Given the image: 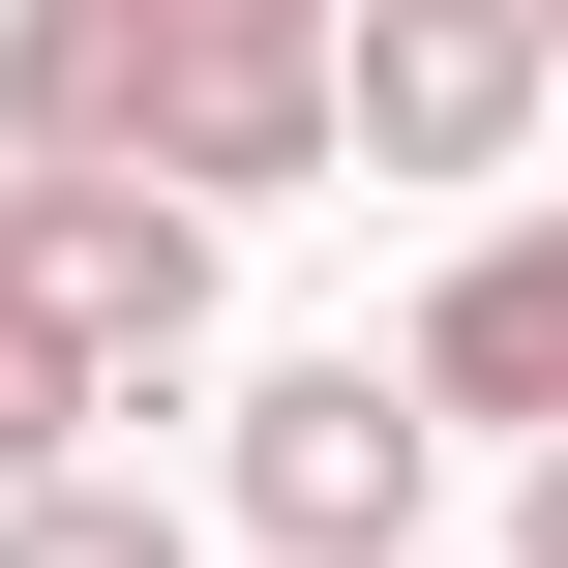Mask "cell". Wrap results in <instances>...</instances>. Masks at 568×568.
<instances>
[{"instance_id":"6da1fadb","label":"cell","mask_w":568,"mask_h":568,"mask_svg":"<svg viewBox=\"0 0 568 568\" xmlns=\"http://www.w3.org/2000/svg\"><path fill=\"white\" fill-rule=\"evenodd\" d=\"M419 449H449V419H419V359H270V389L210 419V509H240V539H300V568H389V539H419Z\"/></svg>"},{"instance_id":"7a4b0ae2","label":"cell","mask_w":568,"mask_h":568,"mask_svg":"<svg viewBox=\"0 0 568 568\" xmlns=\"http://www.w3.org/2000/svg\"><path fill=\"white\" fill-rule=\"evenodd\" d=\"M0 270L120 359V419L210 359V300H240V240H210V180H0Z\"/></svg>"},{"instance_id":"3957f363","label":"cell","mask_w":568,"mask_h":568,"mask_svg":"<svg viewBox=\"0 0 568 568\" xmlns=\"http://www.w3.org/2000/svg\"><path fill=\"white\" fill-rule=\"evenodd\" d=\"M120 30H150V180H210V210L359 180V150H329V30H359V0H120Z\"/></svg>"},{"instance_id":"277c9868","label":"cell","mask_w":568,"mask_h":568,"mask_svg":"<svg viewBox=\"0 0 568 568\" xmlns=\"http://www.w3.org/2000/svg\"><path fill=\"white\" fill-rule=\"evenodd\" d=\"M539 90H568L539 0H359V30H329V150H359V180H509Z\"/></svg>"},{"instance_id":"5b68a950","label":"cell","mask_w":568,"mask_h":568,"mask_svg":"<svg viewBox=\"0 0 568 568\" xmlns=\"http://www.w3.org/2000/svg\"><path fill=\"white\" fill-rule=\"evenodd\" d=\"M419 419H509V449H568V210H479V240L419 270Z\"/></svg>"},{"instance_id":"8992f818","label":"cell","mask_w":568,"mask_h":568,"mask_svg":"<svg viewBox=\"0 0 568 568\" xmlns=\"http://www.w3.org/2000/svg\"><path fill=\"white\" fill-rule=\"evenodd\" d=\"M0 180H150V30L120 0H0Z\"/></svg>"},{"instance_id":"52a82bcc","label":"cell","mask_w":568,"mask_h":568,"mask_svg":"<svg viewBox=\"0 0 568 568\" xmlns=\"http://www.w3.org/2000/svg\"><path fill=\"white\" fill-rule=\"evenodd\" d=\"M90 419H120V359H90L30 270H0V479H90Z\"/></svg>"},{"instance_id":"ba28073f","label":"cell","mask_w":568,"mask_h":568,"mask_svg":"<svg viewBox=\"0 0 568 568\" xmlns=\"http://www.w3.org/2000/svg\"><path fill=\"white\" fill-rule=\"evenodd\" d=\"M0 568H210L180 479H0Z\"/></svg>"},{"instance_id":"9c48e42d","label":"cell","mask_w":568,"mask_h":568,"mask_svg":"<svg viewBox=\"0 0 568 568\" xmlns=\"http://www.w3.org/2000/svg\"><path fill=\"white\" fill-rule=\"evenodd\" d=\"M509 568H568V449H539V479H509Z\"/></svg>"},{"instance_id":"30bf717a","label":"cell","mask_w":568,"mask_h":568,"mask_svg":"<svg viewBox=\"0 0 568 568\" xmlns=\"http://www.w3.org/2000/svg\"><path fill=\"white\" fill-rule=\"evenodd\" d=\"M389 568H419V539H389Z\"/></svg>"},{"instance_id":"8fae6325","label":"cell","mask_w":568,"mask_h":568,"mask_svg":"<svg viewBox=\"0 0 568 568\" xmlns=\"http://www.w3.org/2000/svg\"><path fill=\"white\" fill-rule=\"evenodd\" d=\"M539 30H568V0H539Z\"/></svg>"}]
</instances>
